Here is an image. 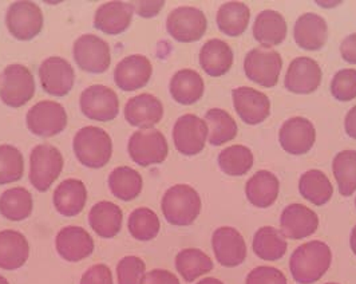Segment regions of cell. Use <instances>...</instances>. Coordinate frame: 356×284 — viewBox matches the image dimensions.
Here are the masks:
<instances>
[{"label":"cell","mask_w":356,"mask_h":284,"mask_svg":"<svg viewBox=\"0 0 356 284\" xmlns=\"http://www.w3.org/2000/svg\"><path fill=\"white\" fill-rule=\"evenodd\" d=\"M332 262V252L321 240L308 242L293 251L289 259V269L295 282L312 284L321 281Z\"/></svg>","instance_id":"cell-1"},{"label":"cell","mask_w":356,"mask_h":284,"mask_svg":"<svg viewBox=\"0 0 356 284\" xmlns=\"http://www.w3.org/2000/svg\"><path fill=\"white\" fill-rule=\"evenodd\" d=\"M161 210L168 223L186 227L195 223L201 211V198L196 189L186 184L170 187L161 201Z\"/></svg>","instance_id":"cell-2"},{"label":"cell","mask_w":356,"mask_h":284,"mask_svg":"<svg viewBox=\"0 0 356 284\" xmlns=\"http://www.w3.org/2000/svg\"><path fill=\"white\" fill-rule=\"evenodd\" d=\"M74 153L78 161L91 169L105 166L113 155V142L101 127L85 126L79 129L72 141Z\"/></svg>","instance_id":"cell-3"},{"label":"cell","mask_w":356,"mask_h":284,"mask_svg":"<svg viewBox=\"0 0 356 284\" xmlns=\"http://www.w3.org/2000/svg\"><path fill=\"white\" fill-rule=\"evenodd\" d=\"M63 157L59 149L49 143L36 145L30 155V182L39 192L50 189L63 169Z\"/></svg>","instance_id":"cell-4"},{"label":"cell","mask_w":356,"mask_h":284,"mask_svg":"<svg viewBox=\"0 0 356 284\" xmlns=\"http://www.w3.org/2000/svg\"><path fill=\"white\" fill-rule=\"evenodd\" d=\"M35 94L33 72L23 65H8L0 75V100L4 105L20 107Z\"/></svg>","instance_id":"cell-5"},{"label":"cell","mask_w":356,"mask_h":284,"mask_svg":"<svg viewBox=\"0 0 356 284\" xmlns=\"http://www.w3.org/2000/svg\"><path fill=\"white\" fill-rule=\"evenodd\" d=\"M130 159L140 166L161 164L168 157V141L157 129H140L129 140Z\"/></svg>","instance_id":"cell-6"},{"label":"cell","mask_w":356,"mask_h":284,"mask_svg":"<svg viewBox=\"0 0 356 284\" xmlns=\"http://www.w3.org/2000/svg\"><path fill=\"white\" fill-rule=\"evenodd\" d=\"M282 68L280 54L261 46L252 49L244 59L245 75L252 82L264 88H273L279 82Z\"/></svg>","instance_id":"cell-7"},{"label":"cell","mask_w":356,"mask_h":284,"mask_svg":"<svg viewBox=\"0 0 356 284\" xmlns=\"http://www.w3.org/2000/svg\"><path fill=\"white\" fill-rule=\"evenodd\" d=\"M6 24L18 40H31L43 29V13L34 1H14L6 13Z\"/></svg>","instance_id":"cell-8"},{"label":"cell","mask_w":356,"mask_h":284,"mask_svg":"<svg viewBox=\"0 0 356 284\" xmlns=\"http://www.w3.org/2000/svg\"><path fill=\"white\" fill-rule=\"evenodd\" d=\"M208 27L205 14L191 6L175 8L166 19V30L175 40L181 43H192L200 40Z\"/></svg>","instance_id":"cell-9"},{"label":"cell","mask_w":356,"mask_h":284,"mask_svg":"<svg viewBox=\"0 0 356 284\" xmlns=\"http://www.w3.org/2000/svg\"><path fill=\"white\" fill-rule=\"evenodd\" d=\"M26 123L38 137H54L67 126V113L58 102L40 101L27 111Z\"/></svg>","instance_id":"cell-10"},{"label":"cell","mask_w":356,"mask_h":284,"mask_svg":"<svg viewBox=\"0 0 356 284\" xmlns=\"http://www.w3.org/2000/svg\"><path fill=\"white\" fill-rule=\"evenodd\" d=\"M72 55L78 66L86 72L102 74L110 68V46L106 40L94 34L79 36L74 43Z\"/></svg>","instance_id":"cell-11"},{"label":"cell","mask_w":356,"mask_h":284,"mask_svg":"<svg viewBox=\"0 0 356 284\" xmlns=\"http://www.w3.org/2000/svg\"><path fill=\"white\" fill-rule=\"evenodd\" d=\"M82 113L101 123L114 120L120 113V100L115 91L104 85H92L83 90L79 98Z\"/></svg>","instance_id":"cell-12"},{"label":"cell","mask_w":356,"mask_h":284,"mask_svg":"<svg viewBox=\"0 0 356 284\" xmlns=\"http://www.w3.org/2000/svg\"><path fill=\"white\" fill-rule=\"evenodd\" d=\"M208 140V126L195 114L181 116L173 126V141L184 156H196L205 148Z\"/></svg>","instance_id":"cell-13"},{"label":"cell","mask_w":356,"mask_h":284,"mask_svg":"<svg viewBox=\"0 0 356 284\" xmlns=\"http://www.w3.org/2000/svg\"><path fill=\"white\" fill-rule=\"evenodd\" d=\"M42 89L55 97H65L72 91L75 72L70 62L60 56L44 59L39 68Z\"/></svg>","instance_id":"cell-14"},{"label":"cell","mask_w":356,"mask_h":284,"mask_svg":"<svg viewBox=\"0 0 356 284\" xmlns=\"http://www.w3.org/2000/svg\"><path fill=\"white\" fill-rule=\"evenodd\" d=\"M316 141L314 124L304 117H292L282 125L279 142L286 153L302 156L309 152Z\"/></svg>","instance_id":"cell-15"},{"label":"cell","mask_w":356,"mask_h":284,"mask_svg":"<svg viewBox=\"0 0 356 284\" xmlns=\"http://www.w3.org/2000/svg\"><path fill=\"white\" fill-rule=\"evenodd\" d=\"M236 113L248 125L261 124L270 114V101L259 90L240 86L232 90Z\"/></svg>","instance_id":"cell-16"},{"label":"cell","mask_w":356,"mask_h":284,"mask_svg":"<svg viewBox=\"0 0 356 284\" xmlns=\"http://www.w3.org/2000/svg\"><path fill=\"white\" fill-rule=\"evenodd\" d=\"M212 247L221 266H240L247 258V244L243 235L233 227H220L213 232Z\"/></svg>","instance_id":"cell-17"},{"label":"cell","mask_w":356,"mask_h":284,"mask_svg":"<svg viewBox=\"0 0 356 284\" xmlns=\"http://www.w3.org/2000/svg\"><path fill=\"white\" fill-rule=\"evenodd\" d=\"M321 82V66L308 56L295 58L285 72V88L293 94H311L319 88Z\"/></svg>","instance_id":"cell-18"},{"label":"cell","mask_w":356,"mask_h":284,"mask_svg":"<svg viewBox=\"0 0 356 284\" xmlns=\"http://www.w3.org/2000/svg\"><path fill=\"white\" fill-rule=\"evenodd\" d=\"M153 74L149 58L141 54H133L124 58L114 70V81L124 91H136L147 85Z\"/></svg>","instance_id":"cell-19"},{"label":"cell","mask_w":356,"mask_h":284,"mask_svg":"<svg viewBox=\"0 0 356 284\" xmlns=\"http://www.w3.org/2000/svg\"><path fill=\"white\" fill-rule=\"evenodd\" d=\"M55 247L59 256L67 262H81L94 251V240L89 232L82 227L69 226L58 232Z\"/></svg>","instance_id":"cell-20"},{"label":"cell","mask_w":356,"mask_h":284,"mask_svg":"<svg viewBox=\"0 0 356 284\" xmlns=\"http://www.w3.org/2000/svg\"><path fill=\"white\" fill-rule=\"evenodd\" d=\"M280 227L284 237L300 240L316 232L319 227V217L303 204H291L282 212Z\"/></svg>","instance_id":"cell-21"},{"label":"cell","mask_w":356,"mask_h":284,"mask_svg":"<svg viewBox=\"0 0 356 284\" xmlns=\"http://www.w3.org/2000/svg\"><path fill=\"white\" fill-rule=\"evenodd\" d=\"M163 117V105L149 93L131 97L125 105V120L140 129H153Z\"/></svg>","instance_id":"cell-22"},{"label":"cell","mask_w":356,"mask_h":284,"mask_svg":"<svg viewBox=\"0 0 356 284\" xmlns=\"http://www.w3.org/2000/svg\"><path fill=\"white\" fill-rule=\"evenodd\" d=\"M133 7L127 1H107L95 13L94 27L108 36H118L126 31L133 19Z\"/></svg>","instance_id":"cell-23"},{"label":"cell","mask_w":356,"mask_h":284,"mask_svg":"<svg viewBox=\"0 0 356 284\" xmlns=\"http://www.w3.org/2000/svg\"><path fill=\"white\" fill-rule=\"evenodd\" d=\"M293 38L298 46L304 50H321L328 38V27L325 19L314 13L300 15L293 27Z\"/></svg>","instance_id":"cell-24"},{"label":"cell","mask_w":356,"mask_h":284,"mask_svg":"<svg viewBox=\"0 0 356 284\" xmlns=\"http://www.w3.org/2000/svg\"><path fill=\"white\" fill-rule=\"evenodd\" d=\"M54 207L58 212L74 217L83 211L88 201V189L78 178L62 181L54 191Z\"/></svg>","instance_id":"cell-25"},{"label":"cell","mask_w":356,"mask_h":284,"mask_svg":"<svg viewBox=\"0 0 356 284\" xmlns=\"http://www.w3.org/2000/svg\"><path fill=\"white\" fill-rule=\"evenodd\" d=\"M253 36L266 49L282 45L286 36L284 17L275 10L261 11L253 24Z\"/></svg>","instance_id":"cell-26"},{"label":"cell","mask_w":356,"mask_h":284,"mask_svg":"<svg viewBox=\"0 0 356 284\" xmlns=\"http://www.w3.org/2000/svg\"><path fill=\"white\" fill-rule=\"evenodd\" d=\"M30 256V246L23 233L14 230L0 232V268L14 271L24 266Z\"/></svg>","instance_id":"cell-27"},{"label":"cell","mask_w":356,"mask_h":284,"mask_svg":"<svg viewBox=\"0 0 356 284\" xmlns=\"http://www.w3.org/2000/svg\"><path fill=\"white\" fill-rule=\"evenodd\" d=\"M122 219V210L110 201H99L90 210V227L104 239H111L120 233Z\"/></svg>","instance_id":"cell-28"},{"label":"cell","mask_w":356,"mask_h":284,"mask_svg":"<svg viewBox=\"0 0 356 284\" xmlns=\"http://www.w3.org/2000/svg\"><path fill=\"white\" fill-rule=\"evenodd\" d=\"M200 65L211 77H221L231 70L233 52L231 46L221 39L208 40L200 52Z\"/></svg>","instance_id":"cell-29"},{"label":"cell","mask_w":356,"mask_h":284,"mask_svg":"<svg viewBox=\"0 0 356 284\" xmlns=\"http://www.w3.org/2000/svg\"><path fill=\"white\" fill-rule=\"evenodd\" d=\"M280 182L272 172L259 171L247 181L245 195L250 204L257 208L270 207L279 196Z\"/></svg>","instance_id":"cell-30"},{"label":"cell","mask_w":356,"mask_h":284,"mask_svg":"<svg viewBox=\"0 0 356 284\" xmlns=\"http://www.w3.org/2000/svg\"><path fill=\"white\" fill-rule=\"evenodd\" d=\"M173 100L181 105H193L201 100L205 85L202 77L192 69L177 71L169 84Z\"/></svg>","instance_id":"cell-31"},{"label":"cell","mask_w":356,"mask_h":284,"mask_svg":"<svg viewBox=\"0 0 356 284\" xmlns=\"http://www.w3.org/2000/svg\"><path fill=\"white\" fill-rule=\"evenodd\" d=\"M250 7L243 1H227L217 11V27L228 36H241L250 24Z\"/></svg>","instance_id":"cell-32"},{"label":"cell","mask_w":356,"mask_h":284,"mask_svg":"<svg viewBox=\"0 0 356 284\" xmlns=\"http://www.w3.org/2000/svg\"><path fill=\"white\" fill-rule=\"evenodd\" d=\"M33 196L26 188H11L0 195V214L7 220H26L33 213Z\"/></svg>","instance_id":"cell-33"},{"label":"cell","mask_w":356,"mask_h":284,"mask_svg":"<svg viewBox=\"0 0 356 284\" xmlns=\"http://www.w3.org/2000/svg\"><path fill=\"white\" fill-rule=\"evenodd\" d=\"M252 247L260 259L276 262L284 256L288 244L282 231L273 227H261L253 236Z\"/></svg>","instance_id":"cell-34"},{"label":"cell","mask_w":356,"mask_h":284,"mask_svg":"<svg viewBox=\"0 0 356 284\" xmlns=\"http://www.w3.org/2000/svg\"><path fill=\"white\" fill-rule=\"evenodd\" d=\"M143 176L130 166H118L108 176L111 194L122 201H131L143 191Z\"/></svg>","instance_id":"cell-35"},{"label":"cell","mask_w":356,"mask_h":284,"mask_svg":"<svg viewBox=\"0 0 356 284\" xmlns=\"http://www.w3.org/2000/svg\"><path fill=\"white\" fill-rule=\"evenodd\" d=\"M204 121L208 126V141L213 146H221L237 136V124L224 109L208 110Z\"/></svg>","instance_id":"cell-36"},{"label":"cell","mask_w":356,"mask_h":284,"mask_svg":"<svg viewBox=\"0 0 356 284\" xmlns=\"http://www.w3.org/2000/svg\"><path fill=\"white\" fill-rule=\"evenodd\" d=\"M176 268L182 279L188 283L213 269L212 259L201 249L186 248L179 251L176 256Z\"/></svg>","instance_id":"cell-37"},{"label":"cell","mask_w":356,"mask_h":284,"mask_svg":"<svg viewBox=\"0 0 356 284\" xmlns=\"http://www.w3.org/2000/svg\"><path fill=\"white\" fill-rule=\"evenodd\" d=\"M299 191L305 200L321 207L331 200L334 187L323 172L311 169L303 173L299 180Z\"/></svg>","instance_id":"cell-38"},{"label":"cell","mask_w":356,"mask_h":284,"mask_svg":"<svg viewBox=\"0 0 356 284\" xmlns=\"http://www.w3.org/2000/svg\"><path fill=\"white\" fill-rule=\"evenodd\" d=\"M332 172L340 195H354L356 191V150L339 152L332 161Z\"/></svg>","instance_id":"cell-39"},{"label":"cell","mask_w":356,"mask_h":284,"mask_svg":"<svg viewBox=\"0 0 356 284\" xmlns=\"http://www.w3.org/2000/svg\"><path fill=\"white\" fill-rule=\"evenodd\" d=\"M218 166L228 176H244L253 166V153L244 145H232L218 155Z\"/></svg>","instance_id":"cell-40"},{"label":"cell","mask_w":356,"mask_h":284,"mask_svg":"<svg viewBox=\"0 0 356 284\" xmlns=\"http://www.w3.org/2000/svg\"><path fill=\"white\" fill-rule=\"evenodd\" d=\"M127 228L134 239L140 242H149L157 237L160 233V219L157 213L149 208H137L129 216Z\"/></svg>","instance_id":"cell-41"},{"label":"cell","mask_w":356,"mask_h":284,"mask_svg":"<svg viewBox=\"0 0 356 284\" xmlns=\"http://www.w3.org/2000/svg\"><path fill=\"white\" fill-rule=\"evenodd\" d=\"M24 161L18 148L0 145V185L15 182L23 178Z\"/></svg>","instance_id":"cell-42"},{"label":"cell","mask_w":356,"mask_h":284,"mask_svg":"<svg viewBox=\"0 0 356 284\" xmlns=\"http://www.w3.org/2000/svg\"><path fill=\"white\" fill-rule=\"evenodd\" d=\"M331 94L341 102H348L356 98V70L343 69L338 71L331 81Z\"/></svg>","instance_id":"cell-43"},{"label":"cell","mask_w":356,"mask_h":284,"mask_svg":"<svg viewBox=\"0 0 356 284\" xmlns=\"http://www.w3.org/2000/svg\"><path fill=\"white\" fill-rule=\"evenodd\" d=\"M146 265L138 256H125L117 266L118 284H141Z\"/></svg>","instance_id":"cell-44"},{"label":"cell","mask_w":356,"mask_h":284,"mask_svg":"<svg viewBox=\"0 0 356 284\" xmlns=\"http://www.w3.org/2000/svg\"><path fill=\"white\" fill-rule=\"evenodd\" d=\"M245 284H286V278L275 267L260 266L250 271Z\"/></svg>","instance_id":"cell-45"},{"label":"cell","mask_w":356,"mask_h":284,"mask_svg":"<svg viewBox=\"0 0 356 284\" xmlns=\"http://www.w3.org/2000/svg\"><path fill=\"white\" fill-rule=\"evenodd\" d=\"M81 284H114L111 269L106 265H95L82 275Z\"/></svg>","instance_id":"cell-46"},{"label":"cell","mask_w":356,"mask_h":284,"mask_svg":"<svg viewBox=\"0 0 356 284\" xmlns=\"http://www.w3.org/2000/svg\"><path fill=\"white\" fill-rule=\"evenodd\" d=\"M141 284H179V281L170 271L156 268L143 275Z\"/></svg>","instance_id":"cell-47"},{"label":"cell","mask_w":356,"mask_h":284,"mask_svg":"<svg viewBox=\"0 0 356 284\" xmlns=\"http://www.w3.org/2000/svg\"><path fill=\"white\" fill-rule=\"evenodd\" d=\"M130 3L133 7V11L143 18L156 17L165 6V1H157V0H150V1L138 0V1H130Z\"/></svg>","instance_id":"cell-48"},{"label":"cell","mask_w":356,"mask_h":284,"mask_svg":"<svg viewBox=\"0 0 356 284\" xmlns=\"http://www.w3.org/2000/svg\"><path fill=\"white\" fill-rule=\"evenodd\" d=\"M340 54L346 62L356 65V33L343 39L340 45Z\"/></svg>","instance_id":"cell-49"},{"label":"cell","mask_w":356,"mask_h":284,"mask_svg":"<svg viewBox=\"0 0 356 284\" xmlns=\"http://www.w3.org/2000/svg\"><path fill=\"white\" fill-rule=\"evenodd\" d=\"M344 127H346V133L351 139L356 140V105L347 113L344 120Z\"/></svg>","instance_id":"cell-50"},{"label":"cell","mask_w":356,"mask_h":284,"mask_svg":"<svg viewBox=\"0 0 356 284\" xmlns=\"http://www.w3.org/2000/svg\"><path fill=\"white\" fill-rule=\"evenodd\" d=\"M350 246H351V249H353V252L356 255V226L353 228V231H351V237H350Z\"/></svg>","instance_id":"cell-51"},{"label":"cell","mask_w":356,"mask_h":284,"mask_svg":"<svg viewBox=\"0 0 356 284\" xmlns=\"http://www.w3.org/2000/svg\"><path fill=\"white\" fill-rule=\"evenodd\" d=\"M197 284H224L221 281L216 279V278H205L202 281H200Z\"/></svg>","instance_id":"cell-52"},{"label":"cell","mask_w":356,"mask_h":284,"mask_svg":"<svg viewBox=\"0 0 356 284\" xmlns=\"http://www.w3.org/2000/svg\"><path fill=\"white\" fill-rule=\"evenodd\" d=\"M0 284H10V283H8V281H7V279H6V278H4V276H1V275H0Z\"/></svg>","instance_id":"cell-53"},{"label":"cell","mask_w":356,"mask_h":284,"mask_svg":"<svg viewBox=\"0 0 356 284\" xmlns=\"http://www.w3.org/2000/svg\"><path fill=\"white\" fill-rule=\"evenodd\" d=\"M325 284H338V283H325Z\"/></svg>","instance_id":"cell-54"},{"label":"cell","mask_w":356,"mask_h":284,"mask_svg":"<svg viewBox=\"0 0 356 284\" xmlns=\"http://www.w3.org/2000/svg\"><path fill=\"white\" fill-rule=\"evenodd\" d=\"M355 205H356V198H355Z\"/></svg>","instance_id":"cell-55"}]
</instances>
